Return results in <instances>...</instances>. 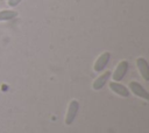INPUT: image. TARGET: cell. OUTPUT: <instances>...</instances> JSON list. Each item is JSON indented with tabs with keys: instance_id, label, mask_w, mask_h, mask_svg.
Returning a JSON list of instances; mask_svg holds the SVG:
<instances>
[{
	"instance_id": "cell-1",
	"label": "cell",
	"mask_w": 149,
	"mask_h": 133,
	"mask_svg": "<svg viewBox=\"0 0 149 133\" xmlns=\"http://www.w3.org/2000/svg\"><path fill=\"white\" fill-rule=\"evenodd\" d=\"M78 110H79V103L77 100H72L68 107V113L65 117V124L66 125H71L74 121V118L78 113Z\"/></svg>"
},
{
	"instance_id": "cell-2",
	"label": "cell",
	"mask_w": 149,
	"mask_h": 133,
	"mask_svg": "<svg viewBox=\"0 0 149 133\" xmlns=\"http://www.w3.org/2000/svg\"><path fill=\"white\" fill-rule=\"evenodd\" d=\"M109 58H111V54H109L108 51L102 52V54L97 58V61H95V63H94V66H93L94 71H97V72H101V71L106 68V65L108 64Z\"/></svg>"
},
{
	"instance_id": "cell-3",
	"label": "cell",
	"mask_w": 149,
	"mask_h": 133,
	"mask_svg": "<svg viewBox=\"0 0 149 133\" xmlns=\"http://www.w3.org/2000/svg\"><path fill=\"white\" fill-rule=\"evenodd\" d=\"M127 71H128V62L127 61H121L118 64L115 71L113 72V79H114V82H120L121 79H123V77L126 76Z\"/></svg>"
},
{
	"instance_id": "cell-4",
	"label": "cell",
	"mask_w": 149,
	"mask_h": 133,
	"mask_svg": "<svg viewBox=\"0 0 149 133\" xmlns=\"http://www.w3.org/2000/svg\"><path fill=\"white\" fill-rule=\"evenodd\" d=\"M129 86H130V90H132V92L135 94V96H137V97H141V98H143V99H146V100H148L149 99V93L147 92V90L140 84V83H137V82H130L129 83Z\"/></svg>"
},
{
	"instance_id": "cell-5",
	"label": "cell",
	"mask_w": 149,
	"mask_h": 133,
	"mask_svg": "<svg viewBox=\"0 0 149 133\" xmlns=\"http://www.w3.org/2000/svg\"><path fill=\"white\" fill-rule=\"evenodd\" d=\"M136 64L139 68V71L141 72L144 80H149V64L143 57H139L136 60Z\"/></svg>"
},
{
	"instance_id": "cell-6",
	"label": "cell",
	"mask_w": 149,
	"mask_h": 133,
	"mask_svg": "<svg viewBox=\"0 0 149 133\" xmlns=\"http://www.w3.org/2000/svg\"><path fill=\"white\" fill-rule=\"evenodd\" d=\"M109 88H111L112 91H114L119 96H122V97H128L129 96V90L126 86H123L122 84H119L118 82H112L109 84Z\"/></svg>"
},
{
	"instance_id": "cell-7",
	"label": "cell",
	"mask_w": 149,
	"mask_h": 133,
	"mask_svg": "<svg viewBox=\"0 0 149 133\" xmlns=\"http://www.w3.org/2000/svg\"><path fill=\"white\" fill-rule=\"evenodd\" d=\"M109 76H111V71H106L105 74H102L101 76H99V77L93 82L92 88H93L94 90H100V89L106 84V82L108 80Z\"/></svg>"
},
{
	"instance_id": "cell-8",
	"label": "cell",
	"mask_w": 149,
	"mask_h": 133,
	"mask_svg": "<svg viewBox=\"0 0 149 133\" xmlns=\"http://www.w3.org/2000/svg\"><path fill=\"white\" fill-rule=\"evenodd\" d=\"M16 16H17V12H15V10H1L0 12V21L12 20Z\"/></svg>"
},
{
	"instance_id": "cell-9",
	"label": "cell",
	"mask_w": 149,
	"mask_h": 133,
	"mask_svg": "<svg viewBox=\"0 0 149 133\" xmlns=\"http://www.w3.org/2000/svg\"><path fill=\"white\" fill-rule=\"evenodd\" d=\"M21 1H22V0H8V5L12 6V7H15V6H17Z\"/></svg>"
}]
</instances>
